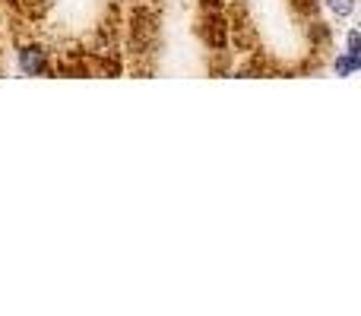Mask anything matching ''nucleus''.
Returning a JSON list of instances; mask_svg holds the SVG:
<instances>
[{
    "mask_svg": "<svg viewBox=\"0 0 361 316\" xmlns=\"http://www.w3.org/2000/svg\"><path fill=\"white\" fill-rule=\"evenodd\" d=\"M307 35H311L314 44H330V25L320 23V19H314L311 29H307Z\"/></svg>",
    "mask_w": 361,
    "mask_h": 316,
    "instance_id": "20e7f679",
    "label": "nucleus"
},
{
    "mask_svg": "<svg viewBox=\"0 0 361 316\" xmlns=\"http://www.w3.org/2000/svg\"><path fill=\"white\" fill-rule=\"evenodd\" d=\"M320 6L336 19H352L358 10V0H320Z\"/></svg>",
    "mask_w": 361,
    "mask_h": 316,
    "instance_id": "7ed1b4c3",
    "label": "nucleus"
},
{
    "mask_svg": "<svg viewBox=\"0 0 361 316\" xmlns=\"http://www.w3.org/2000/svg\"><path fill=\"white\" fill-rule=\"evenodd\" d=\"M345 54L361 57V32H358V29H349V32H345Z\"/></svg>",
    "mask_w": 361,
    "mask_h": 316,
    "instance_id": "39448f33",
    "label": "nucleus"
},
{
    "mask_svg": "<svg viewBox=\"0 0 361 316\" xmlns=\"http://www.w3.org/2000/svg\"><path fill=\"white\" fill-rule=\"evenodd\" d=\"M16 70L23 76H51V51L38 42H25L16 48Z\"/></svg>",
    "mask_w": 361,
    "mask_h": 316,
    "instance_id": "f257e3e1",
    "label": "nucleus"
},
{
    "mask_svg": "<svg viewBox=\"0 0 361 316\" xmlns=\"http://www.w3.org/2000/svg\"><path fill=\"white\" fill-rule=\"evenodd\" d=\"M301 13H305V16H314V13L320 10V0H301Z\"/></svg>",
    "mask_w": 361,
    "mask_h": 316,
    "instance_id": "423d86ee",
    "label": "nucleus"
},
{
    "mask_svg": "<svg viewBox=\"0 0 361 316\" xmlns=\"http://www.w3.org/2000/svg\"><path fill=\"white\" fill-rule=\"evenodd\" d=\"M358 70H361V57H352V54H345V51H339V54L333 57V73H336L339 80H349Z\"/></svg>",
    "mask_w": 361,
    "mask_h": 316,
    "instance_id": "f03ea898",
    "label": "nucleus"
}]
</instances>
